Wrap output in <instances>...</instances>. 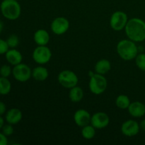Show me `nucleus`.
<instances>
[{"mask_svg": "<svg viewBox=\"0 0 145 145\" xmlns=\"http://www.w3.org/2000/svg\"><path fill=\"white\" fill-rule=\"evenodd\" d=\"M125 31L128 39L135 42L145 40V21L139 18H133L128 20L125 28Z\"/></svg>", "mask_w": 145, "mask_h": 145, "instance_id": "nucleus-1", "label": "nucleus"}, {"mask_svg": "<svg viewBox=\"0 0 145 145\" xmlns=\"http://www.w3.org/2000/svg\"><path fill=\"white\" fill-rule=\"evenodd\" d=\"M116 51L121 59L125 61H131L138 55V47L135 42L131 40H122L116 46Z\"/></svg>", "mask_w": 145, "mask_h": 145, "instance_id": "nucleus-2", "label": "nucleus"}, {"mask_svg": "<svg viewBox=\"0 0 145 145\" xmlns=\"http://www.w3.org/2000/svg\"><path fill=\"white\" fill-rule=\"evenodd\" d=\"M3 16L10 21L18 19L21 14V7L17 0H3L0 4Z\"/></svg>", "mask_w": 145, "mask_h": 145, "instance_id": "nucleus-3", "label": "nucleus"}, {"mask_svg": "<svg viewBox=\"0 0 145 145\" xmlns=\"http://www.w3.org/2000/svg\"><path fill=\"white\" fill-rule=\"evenodd\" d=\"M89 88L91 92L96 95H100L105 92L108 86L106 78L103 75L92 72H89Z\"/></svg>", "mask_w": 145, "mask_h": 145, "instance_id": "nucleus-4", "label": "nucleus"}, {"mask_svg": "<svg viewBox=\"0 0 145 145\" xmlns=\"http://www.w3.org/2000/svg\"><path fill=\"white\" fill-rule=\"evenodd\" d=\"M57 80L59 84L65 89H72L79 82L78 76L73 71L63 70L58 74Z\"/></svg>", "mask_w": 145, "mask_h": 145, "instance_id": "nucleus-5", "label": "nucleus"}, {"mask_svg": "<svg viewBox=\"0 0 145 145\" xmlns=\"http://www.w3.org/2000/svg\"><path fill=\"white\" fill-rule=\"evenodd\" d=\"M33 59L38 65H45L50 61L52 52L47 45H38L33 52Z\"/></svg>", "mask_w": 145, "mask_h": 145, "instance_id": "nucleus-6", "label": "nucleus"}, {"mask_svg": "<svg viewBox=\"0 0 145 145\" xmlns=\"http://www.w3.org/2000/svg\"><path fill=\"white\" fill-rule=\"evenodd\" d=\"M12 75L18 82H25L32 77V70L26 64L21 62L14 66L12 69Z\"/></svg>", "mask_w": 145, "mask_h": 145, "instance_id": "nucleus-7", "label": "nucleus"}, {"mask_svg": "<svg viewBox=\"0 0 145 145\" xmlns=\"http://www.w3.org/2000/svg\"><path fill=\"white\" fill-rule=\"evenodd\" d=\"M128 21V17L125 12L117 11L113 13L110 18V25L113 30L120 31L125 29Z\"/></svg>", "mask_w": 145, "mask_h": 145, "instance_id": "nucleus-8", "label": "nucleus"}, {"mask_svg": "<svg viewBox=\"0 0 145 145\" xmlns=\"http://www.w3.org/2000/svg\"><path fill=\"white\" fill-rule=\"evenodd\" d=\"M50 28L52 32L55 35H63L69 30V22L65 17H57L52 21Z\"/></svg>", "mask_w": 145, "mask_h": 145, "instance_id": "nucleus-9", "label": "nucleus"}, {"mask_svg": "<svg viewBox=\"0 0 145 145\" xmlns=\"http://www.w3.org/2000/svg\"><path fill=\"white\" fill-rule=\"evenodd\" d=\"M110 123V118L107 113L104 112H97L91 116V124L97 130H101L107 127Z\"/></svg>", "mask_w": 145, "mask_h": 145, "instance_id": "nucleus-10", "label": "nucleus"}, {"mask_svg": "<svg viewBox=\"0 0 145 145\" xmlns=\"http://www.w3.org/2000/svg\"><path fill=\"white\" fill-rule=\"evenodd\" d=\"M140 130V124L134 120H127L121 125V133L127 137L137 135Z\"/></svg>", "mask_w": 145, "mask_h": 145, "instance_id": "nucleus-11", "label": "nucleus"}, {"mask_svg": "<svg viewBox=\"0 0 145 145\" xmlns=\"http://www.w3.org/2000/svg\"><path fill=\"white\" fill-rule=\"evenodd\" d=\"M91 116L90 113L84 109H79L74 115V120L76 125L79 127H84L91 123Z\"/></svg>", "mask_w": 145, "mask_h": 145, "instance_id": "nucleus-12", "label": "nucleus"}, {"mask_svg": "<svg viewBox=\"0 0 145 145\" xmlns=\"http://www.w3.org/2000/svg\"><path fill=\"white\" fill-rule=\"evenodd\" d=\"M23 114L21 110L16 108L9 109L5 113V120L7 123L11 125H16L22 120Z\"/></svg>", "mask_w": 145, "mask_h": 145, "instance_id": "nucleus-13", "label": "nucleus"}, {"mask_svg": "<svg viewBox=\"0 0 145 145\" xmlns=\"http://www.w3.org/2000/svg\"><path fill=\"white\" fill-rule=\"evenodd\" d=\"M5 58L10 65L15 66L22 62V54L15 48H9L5 53Z\"/></svg>", "mask_w": 145, "mask_h": 145, "instance_id": "nucleus-14", "label": "nucleus"}, {"mask_svg": "<svg viewBox=\"0 0 145 145\" xmlns=\"http://www.w3.org/2000/svg\"><path fill=\"white\" fill-rule=\"evenodd\" d=\"M129 114L133 118H141L145 115V105L140 101L130 103L128 108Z\"/></svg>", "mask_w": 145, "mask_h": 145, "instance_id": "nucleus-15", "label": "nucleus"}, {"mask_svg": "<svg viewBox=\"0 0 145 145\" xmlns=\"http://www.w3.org/2000/svg\"><path fill=\"white\" fill-rule=\"evenodd\" d=\"M33 40L38 45H47L50 42V34L46 30L38 29L33 35Z\"/></svg>", "mask_w": 145, "mask_h": 145, "instance_id": "nucleus-16", "label": "nucleus"}, {"mask_svg": "<svg viewBox=\"0 0 145 145\" xmlns=\"http://www.w3.org/2000/svg\"><path fill=\"white\" fill-rule=\"evenodd\" d=\"M111 69V64L110 61L106 59H102L98 61L94 66L96 73L104 75L107 74Z\"/></svg>", "mask_w": 145, "mask_h": 145, "instance_id": "nucleus-17", "label": "nucleus"}, {"mask_svg": "<svg viewBox=\"0 0 145 145\" xmlns=\"http://www.w3.org/2000/svg\"><path fill=\"white\" fill-rule=\"evenodd\" d=\"M49 76L48 70L42 66H38L32 70V77L38 82H42L48 79Z\"/></svg>", "mask_w": 145, "mask_h": 145, "instance_id": "nucleus-18", "label": "nucleus"}, {"mask_svg": "<svg viewBox=\"0 0 145 145\" xmlns=\"http://www.w3.org/2000/svg\"><path fill=\"white\" fill-rule=\"evenodd\" d=\"M69 97L71 101L73 103H79L84 98L83 89L79 86H74L69 90Z\"/></svg>", "mask_w": 145, "mask_h": 145, "instance_id": "nucleus-19", "label": "nucleus"}, {"mask_svg": "<svg viewBox=\"0 0 145 145\" xmlns=\"http://www.w3.org/2000/svg\"><path fill=\"white\" fill-rule=\"evenodd\" d=\"M11 83L8 78L0 76V95L6 96L11 92Z\"/></svg>", "mask_w": 145, "mask_h": 145, "instance_id": "nucleus-20", "label": "nucleus"}, {"mask_svg": "<svg viewBox=\"0 0 145 145\" xmlns=\"http://www.w3.org/2000/svg\"><path fill=\"white\" fill-rule=\"evenodd\" d=\"M96 129L91 124H89L87 125L82 127L81 134L84 139L91 140L96 135Z\"/></svg>", "mask_w": 145, "mask_h": 145, "instance_id": "nucleus-21", "label": "nucleus"}, {"mask_svg": "<svg viewBox=\"0 0 145 145\" xmlns=\"http://www.w3.org/2000/svg\"><path fill=\"white\" fill-rule=\"evenodd\" d=\"M130 103V98L124 94L119 95L116 99V106L120 109H127Z\"/></svg>", "mask_w": 145, "mask_h": 145, "instance_id": "nucleus-22", "label": "nucleus"}, {"mask_svg": "<svg viewBox=\"0 0 145 145\" xmlns=\"http://www.w3.org/2000/svg\"><path fill=\"white\" fill-rule=\"evenodd\" d=\"M135 64L140 70L145 72V53H140L135 57Z\"/></svg>", "mask_w": 145, "mask_h": 145, "instance_id": "nucleus-23", "label": "nucleus"}, {"mask_svg": "<svg viewBox=\"0 0 145 145\" xmlns=\"http://www.w3.org/2000/svg\"><path fill=\"white\" fill-rule=\"evenodd\" d=\"M6 40L9 48H16L19 45V38L16 35H14V34L9 35Z\"/></svg>", "mask_w": 145, "mask_h": 145, "instance_id": "nucleus-24", "label": "nucleus"}, {"mask_svg": "<svg viewBox=\"0 0 145 145\" xmlns=\"http://www.w3.org/2000/svg\"><path fill=\"white\" fill-rule=\"evenodd\" d=\"M12 74V69L8 65H4L0 67V76L8 78Z\"/></svg>", "mask_w": 145, "mask_h": 145, "instance_id": "nucleus-25", "label": "nucleus"}, {"mask_svg": "<svg viewBox=\"0 0 145 145\" xmlns=\"http://www.w3.org/2000/svg\"><path fill=\"white\" fill-rule=\"evenodd\" d=\"M1 132L5 135L7 137H9V136L12 135L14 134V127H13V125L7 123V124H4L3 126L2 129H1Z\"/></svg>", "mask_w": 145, "mask_h": 145, "instance_id": "nucleus-26", "label": "nucleus"}, {"mask_svg": "<svg viewBox=\"0 0 145 145\" xmlns=\"http://www.w3.org/2000/svg\"><path fill=\"white\" fill-rule=\"evenodd\" d=\"M8 49H9V47L7 44V40L0 38V55H5Z\"/></svg>", "mask_w": 145, "mask_h": 145, "instance_id": "nucleus-27", "label": "nucleus"}, {"mask_svg": "<svg viewBox=\"0 0 145 145\" xmlns=\"http://www.w3.org/2000/svg\"><path fill=\"white\" fill-rule=\"evenodd\" d=\"M7 136L2 133L0 132V145H7L8 144V139Z\"/></svg>", "mask_w": 145, "mask_h": 145, "instance_id": "nucleus-28", "label": "nucleus"}, {"mask_svg": "<svg viewBox=\"0 0 145 145\" xmlns=\"http://www.w3.org/2000/svg\"><path fill=\"white\" fill-rule=\"evenodd\" d=\"M7 106L5 103L2 101H0V116H2L3 115L7 113Z\"/></svg>", "mask_w": 145, "mask_h": 145, "instance_id": "nucleus-29", "label": "nucleus"}, {"mask_svg": "<svg viewBox=\"0 0 145 145\" xmlns=\"http://www.w3.org/2000/svg\"><path fill=\"white\" fill-rule=\"evenodd\" d=\"M4 123H5V119H4L2 116H0V130H1L3 126H4V124H5Z\"/></svg>", "mask_w": 145, "mask_h": 145, "instance_id": "nucleus-30", "label": "nucleus"}, {"mask_svg": "<svg viewBox=\"0 0 145 145\" xmlns=\"http://www.w3.org/2000/svg\"><path fill=\"white\" fill-rule=\"evenodd\" d=\"M140 129H142V130L145 131V119L142 120L141 123H140Z\"/></svg>", "mask_w": 145, "mask_h": 145, "instance_id": "nucleus-31", "label": "nucleus"}, {"mask_svg": "<svg viewBox=\"0 0 145 145\" xmlns=\"http://www.w3.org/2000/svg\"><path fill=\"white\" fill-rule=\"evenodd\" d=\"M3 30H4V24H3L2 21L0 20V33L2 32Z\"/></svg>", "mask_w": 145, "mask_h": 145, "instance_id": "nucleus-32", "label": "nucleus"}, {"mask_svg": "<svg viewBox=\"0 0 145 145\" xmlns=\"http://www.w3.org/2000/svg\"><path fill=\"white\" fill-rule=\"evenodd\" d=\"M17 1H20V0H17Z\"/></svg>", "mask_w": 145, "mask_h": 145, "instance_id": "nucleus-33", "label": "nucleus"}]
</instances>
